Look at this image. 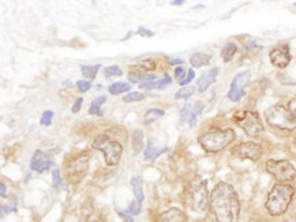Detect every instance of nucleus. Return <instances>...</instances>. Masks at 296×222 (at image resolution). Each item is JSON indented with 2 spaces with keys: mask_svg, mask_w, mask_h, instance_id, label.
Returning a JSON list of instances; mask_svg holds the SVG:
<instances>
[{
  "mask_svg": "<svg viewBox=\"0 0 296 222\" xmlns=\"http://www.w3.org/2000/svg\"><path fill=\"white\" fill-rule=\"evenodd\" d=\"M212 214L217 222H236L240 213L239 196L231 184L225 182L217 183L210 194Z\"/></svg>",
  "mask_w": 296,
  "mask_h": 222,
  "instance_id": "nucleus-1",
  "label": "nucleus"
},
{
  "mask_svg": "<svg viewBox=\"0 0 296 222\" xmlns=\"http://www.w3.org/2000/svg\"><path fill=\"white\" fill-rule=\"evenodd\" d=\"M295 195V188L291 184L277 183L270 190L268 200H266V210L270 215L278 217L283 215L289 207L292 199Z\"/></svg>",
  "mask_w": 296,
  "mask_h": 222,
  "instance_id": "nucleus-2",
  "label": "nucleus"
},
{
  "mask_svg": "<svg viewBox=\"0 0 296 222\" xmlns=\"http://www.w3.org/2000/svg\"><path fill=\"white\" fill-rule=\"evenodd\" d=\"M186 203L195 213H203L210 202L207 182L202 177H194L186 188Z\"/></svg>",
  "mask_w": 296,
  "mask_h": 222,
  "instance_id": "nucleus-3",
  "label": "nucleus"
},
{
  "mask_svg": "<svg viewBox=\"0 0 296 222\" xmlns=\"http://www.w3.org/2000/svg\"><path fill=\"white\" fill-rule=\"evenodd\" d=\"M235 138H236L235 131L231 128L209 129L198 138V142L207 153H219L224 150L225 147H228Z\"/></svg>",
  "mask_w": 296,
  "mask_h": 222,
  "instance_id": "nucleus-4",
  "label": "nucleus"
},
{
  "mask_svg": "<svg viewBox=\"0 0 296 222\" xmlns=\"http://www.w3.org/2000/svg\"><path fill=\"white\" fill-rule=\"evenodd\" d=\"M268 124L278 129L293 131L296 128V117L283 105H273L266 111Z\"/></svg>",
  "mask_w": 296,
  "mask_h": 222,
  "instance_id": "nucleus-5",
  "label": "nucleus"
},
{
  "mask_svg": "<svg viewBox=\"0 0 296 222\" xmlns=\"http://www.w3.org/2000/svg\"><path fill=\"white\" fill-rule=\"evenodd\" d=\"M93 147L103 153L107 165L113 166V165L119 164L121 153H123V146L117 141H113L107 135H100L93 142Z\"/></svg>",
  "mask_w": 296,
  "mask_h": 222,
  "instance_id": "nucleus-6",
  "label": "nucleus"
},
{
  "mask_svg": "<svg viewBox=\"0 0 296 222\" xmlns=\"http://www.w3.org/2000/svg\"><path fill=\"white\" fill-rule=\"evenodd\" d=\"M233 119L236 121V124L251 138H257V137H260V135L264 134V125H262L260 116L257 115L256 112H236L235 116H233Z\"/></svg>",
  "mask_w": 296,
  "mask_h": 222,
  "instance_id": "nucleus-7",
  "label": "nucleus"
},
{
  "mask_svg": "<svg viewBox=\"0 0 296 222\" xmlns=\"http://www.w3.org/2000/svg\"><path fill=\"white\" fill-rule=\"evenodd\" d=\"M266 170L280 183L292 182L296 177V168L288 160H269Z\"/></svg>",
  "mask_w": 296,
  "mask_h": 222,
  "instance_id": "nucleus-8",
  "label": "nucleus"
},
{
  "mask_svg": "<svg viewBox=\"0 0 296 222\" xmlns=\"http://www.w3.org/2000/svg\"><path fill=\"white\" fill-rule=\"evenodd\" d=\"M89 168V156L88 153L79 154L67 165L66 168V174L70 183H79L82 179L85 177L86 172Z\"/></svg>",
  "mask_w": 296,
  "mask_h": 222,
  "instance_id": "nucleus-9",
  "label": "nucleus"
},
{
  "mask_svg": "<svg viewBox=\"0 0 296 222\" xmlns=\"http://www.w3.org/2000/svg\"><path fill=\"white\" fill-rule=\"evenodd\" d=\"M250 79H251V72L248 71V70L239 72L238 75H235V78L232 79V83H231V89H229L228 94H227L231 101L239 102L246 96V87Z\"/></svg>",
  "mask_w": 296,
  "mask_h": 222,
  "instance_id": "nucleus-10",
  "label": "nucleus"
},
{
  "mask_svg": "<svg viewBox=\"0 0 296 222\" xmlns=\"http://www.w3.org/2000/svg\"><path fill=\"white\" fill-rule=\"evenodd\" d=\"M233 154L242 160L258 161L262 157V146L256 142H243L233 149Z\"/></svg>",
  "mask_w": 296,
  "mask_h": 222,
  "instance_id": "nucleus-11",
  "label": "nucleus"
},
{
  "mask_svg": "<svg viewBox=\"0 0 296 222\" xmlns=\"http://www.w3.org/2000/svg\"><path fill=\"white\" fill-rule=\"evenodd\" d=\"M270 62L274 67L277 68H285L291 62V52L288 45H280L277 48H274L269 55Z\"/></svg>",
  "mask_w": 296,
  "mask_h": 222,
  "instance_id": "nucleus-12",
  "label": "nucleus"
},
{
  "mask_svg": "<svg viewBox=\"0 0 296 222\" xmlns=\"http://www.w3.org/2000/svg\"><path fill=\"white\" fill-rule=\"evenodd\" d=\"M51 165H52V160L48 157V154L44 151L37 150L33 156L32 162H30V168L38 172V173H43V172L51 168Z\"/></svg>",
  "mask_w": 296,
  "mask_h": 222,
  "instance_id": "nucleus-13",
  "label": "nucleus"
},
{
  "mask_svg": "<svg viewBox=\"0 0 296 222\" xmlns=\"http://www.w3.org/2000/svg\"><path fill=\"white\" fill-rule=\"evenodd\" d=\"M219 75V67H213L209 71H206L205 74H202L201 78L198 79L197 82V89L199 93H205L212 84L215 83L216 78Z\"/></svg>",
  "mask_w": 296,
  "mask_h": 222,
  "instance_id": "nucleus-14",
  "label": "nucleus"
},
{
  "mask_svg": "<svg viewBox=\"0 0 296 222\" xmlns=\"http://www.w3.org/2000/svg\"><path fill=\"white\" fill-rule=\"evenodd\" d=\"M168 150V147L160 146L156 143L154 139H150L148 143V147L145 149V160L148 161H154L157 157H160L161 154H164L165 151Z\"/></svg>",
  "mask_w": 296,
  "mask_h": 222,
  "instance_id": "nucleus-15",
  "label": "nucleus"
},
{
  "mask_svg": "<svg viewBox=\"0 0 296 222\" xmlns=\"http://www.w3.org/2000/svg\"><path fill=\"white\" fill-rule=\"evenodd\" d=\"M130 74H129V79L133 83H144V82H150V80H154L156 76L153 74H149L148 71H142V70H138L137 67H131Z\"/></svg>",
  "mask_w": 296,
  "mask_h": 222,
  "instance_id": "nucleus-16",
  "label": "nucleus"
},
{
  "mask_svg": "<svg viewBox=\"0 0 296 222\" xmlns=\"http://www.w3.org/2000/svg\"><path fill=\"white\" fill-rule=\"evenodd\" d=\"M160 222H186V215L179 209H170L161 214Z\"/></svg>",
  "mask_w": 296,
  "mask_h": 222,
  "instance_id": "nucleus-17",
  "label": "nucleus"
},
{
  "mask_svg": "<svg viewBox=\"0 0 296 222\" xmlns=\"http://www.w3.org/2000/svg\"><path fill=\"white\" fill-rule=\"evenodd\" d=\"M212 56L209 54H203V52H198V54H194L191 58H190V63L194 68H199V67H203L209 64Z\"/></svg>",
  "mask_w": 296,
  "mask_h": 222,
  "instance_id": "nucleus-18",
  "label": "nucleus"
},
{
  "mask_svg": "<svg viewBox=\"0 0 296 222\" xmlns=\"http://www.w3.org/2000/svg\"><path fill=\"white\" fill-rule=\"evenodd\" d=\"M107 101V98L105 96H100V97L95 98L92 104H90L89 107V113L90 115H95V116H104L103 111H101V107H103L104 102Z\"/></svg>",
  "mask_w": 296,
  "mask_h": 222,
  "instance_id": "nucleus-19",
  "label": "nucleus"
},
{
  "mask_svg": "<svg viewBox=\"0 0 296 222\" xmlns=\"http://www.w3.org/2000/svg\"><path fill=\"white\" fill-rule=\"evenodd\" d=\"M236 52H238V45L235 44V42H228V44L223 48V52H221L223 60H224L225 63H229L233 59V56L236 55Z\"/></svg>",
  "mask_w": 296,
  "mask_h": 222,
  "instance_id": "nucleus-20",
  "label": "nucleus"
},
{
  "mask_svg": "<svg viewBox=\"0 0 296 222\" xmlns=\"http://www.w3.org/2000/svg\"><path fill=\"white\" fill-rule=\"evenodd\" d=\"M131 187H133V191H134V195L137 198L138 202H144L145 195H144V188H142V180L138 177L131 179Z\"/></svg>",
  "mask_w": 296,
  "mask_h": 222,
  "instance_id": "nucleus-21",
  "label": "nucleus"
},
{
  "mask_svg": "<svg viewBox=\"0 0 296 222\" xmlns=\"http://www.w3.org/2000/svg\"><path fill=\"white\" fill-rule=\"evenodd\" d=\"M164 115H165V112L162 111V109H156V108L154 109H149L144 115V123L145 124H150L153 121L158 120Z\"/></svg>",
  "mask_w": 296,
  "mask_h": 222,
  "instance_id": "nucleus-22",
  "label": "nucleus"
},
{
  "mask_svg": "<svg viewBox=\"0 0 296 222\" xmlns=\"http://www.w3.org/2000/svg\"><path fill=\"white\" fill-rule=\"evenodd\" d=\"M131 89V84L126 83V82H116V83H112L109 87H108V92L113 96H117V94H123L129 92Z\"/></svg>",
  "mask_w": 296,
  "mask_h": 222,
  "instance_id": "nucleus-23",
  "label": "nucleus"
},
{
  "mask_svg": "<svg viewBox=\"0 0 296 222\" xmlns=\"http://www.w3.org/2000/svg\"><path fill=\"white\" fill-rule=\"evenodd\" d=\"M133 149H134L135 154H138L139 151L144 149V135L142 131H135L133 135Z\"/></svg>",
  "mask_w": 296,
  "mask_h": 222,
  "instance_id": "nucleus-24",
  "label": "nucleus"
},
{
  "mask_svg": "<svg viewBox=\"0 0 296 222\" xmlns=\"http://www.w3.org/2000/svg\"><path fill=\"white\" fill-rule=\"evenodd\" d=\"M195 93V87L194 86H184V87H182L180 90H178L175 93V98L176 100H187V98H190L193 94Z\"/></svg>",
  "mask_w": 296,
  "mask_h": 222,
  "instance_id": "nucleus-25",
  "label": "nucleus"
},
{
  "mask_svg": "<svg viewBox=\"0 0 296 222\" xmlns=\"http://www.w3.org/2000/svg\"><path fill=\"white\" fill-rule=\"evenodd\" d=\"M82 74L89 78V79H95L96 75H97V71L100 70V64H96V66H82L81 67Z\"/></svg>",
  "mask_w": 296,
  "mask_h": 222,
  "instance_id": "nucleus-26",
  "label": "nucleus"
},
{
  "mask_svg": "<svg viewBox=\"0 0 296 222\" xmlns=\"http://www.w3.org/2000/svg\"><path fill=\"white\" fill-rule=\"evenodd\" d=\"M202 109H203V105H202V102H197V105L193 108V112H191V116H190V127H194L195 123H197L198 115L201 113Z\"/></svg>",
  "mask_w": 296,
  "mask_h": 222,
  "instance_id": "nucleus-27",
  "label": "nucleus"
},
{
  "mask_svg": "<svg viewBox=\"0 0 296 222\" xmlns=\"http://www.w3.org/2000/svg\"><path fill=\"white\" fill-rule=\"evenodd\" d=\"M191 112H193V107H191V104H184L183 109L180 112V124H184L187 119H190V116H191Z\"/></svg>",
  "mask_w": 296,
  "mask_h": 222,
  "instance_id": "nucleus-28",
  "label": "nucleus"
},
{
  "mask_svg": "<svg viewBox=\"0 0 296 222\" xmlns=\"http://www.w3.org/2000/svg\"><path fill=\"white\" fill-rule=\"evenodd\" d=\"M145 98V94L138 93V92H133V93L127 94L123 97V101L124 102H137V101H142Z\"/></svg>",
  "mask_w": 296,
  "mask_h": 222,
  "instance_id": "nucleus-29",
  "label": "nucleus"
},
{
  "mask_svg": "<svg viewBox=\"0 0 296 222\" xmlns=\"http://www.w3.org/2000/svg\"><path fill=\"white\" fill-rule=\"evenodd\" d=\"M104 75L105 76H121L123 75V71L117 66H109L105 68L104 71Z\"/></svg>",
  "mask_w": 296,
  "mask_h": 222,
  "instance_id": "nucleus-30",
  "label": "nucleus"
},
{
  "mask_svg": "<svg viewBox=\"0 0 296 222\" xmlns=\"http://www.w3.org/2000/svg\"><path fill=\"white\" fill-rule=\"evenodd\" d=\"M17 210V199L13 198V200L7 204H3L2 206V215H6V214L11 213V211H15Z\"/></svg>",
  "mask_w": 296,
  "mask_h": 222,
  "instance_id": "nucleus-31",
  "label": "nucleus"
},
{
  "mask_svg": "<svg viewBox=\"0 0 296 222\" xmlns=\"http://www.w3.org/2000/svg\"><path fill=\"white\" fill-rule=\"evenodd\" d=\"M52 120H54V112L45 111L44 113H43V116H41L40 124L41 125H51Z\"/></svg>",
  "mask_w": 296,
  "mask_h": 222,
  "instance_id": "nucleus-32",
  "label": "nucleus"
},
{
  "mask_svg": "<svg viewBox=\"0 0 296 222\" xmlns=\"http://www.w3.org/2000/svg\"><path fill=\"white\" fill-rule=\"evenodd\" d=\"M52 180H54V187L56 190H62L63 188V182H62V177H60V172L59 170H52Z\"/></svg>",
  "mask_w": 296,
  "mask_h": 222,
  "instance_id": "nucleus-33",
  "label": "nucleus"
},
{
  "mask_svg": "<svg viewBox=\"0 0 296 222\" xmlns=\"http://www.w3.org/2000/svg\"><path fill=\"white\" fill-rule=\"evenodd\" d=\"M156 83H157V89L162 90V89H165L168 84L172 83V79H171L170 75H164L161 79L156 80Z\"/></svg>",
  "mask_w": 296,
  "mask_h": 222,
  "instance_id": "nucleus-34",
  "label": "nucleus"
},
{
  "mask_svg": "<svg viewBox=\"0 0 296 222\" xmlns=\"http://www.w3.org/2000/svg\"><path fill=\"white\" fill-rule=\"evenodd\" d=\"M76 87H78V90H79V92L85 93V92L90 90V87H92V83H90V82H88V80H78V82H76Z\"/></svg>",
  "mask_w": 296,
  "mask_h": 222,
  "instance_id": "nucleus-35",
  "label": "nucleus"
},
{
  "mask_svg": "<svg viewBox=\"0 0 296 222\" xmlns=\"http://www.w3.org/2000/svg\"><path fill=\"white\" fill-rule=\"evenodd\" d=\"M194 76H195V72H194V70L191 68V70H189V71H187V75H186V78H184L183 80H180L179 84L180 86H186V84L190 83V82L194 79Z\"/></svg>",
  "mask_w": 296,
  "mask_h": 222,
  "instance_id": "nucleus-36",
  "label": "nucleus"
},
{
  "mask_svg": "<svg viewBox=\"0 0 296 222\" xmlns=\"http://www.w3.org/2000/svg\"><path fill=\"white\" fill-rule=\"evenodd\" d=\"M186 75H187V71H186V68H183V67L180 66L178 67V68H175V78L176 79L183 80L184 78H186Z\"/></svg>",
  "mask_w": 296,
  "mask_h": 222,
  "instance_id": "nucleus-37",
  "label": "nucleus"
},
{
  "mask_svg": "<svg viewBox=\"0 0 296 222\" xmlns=\"http://www.w3.org/2000/svg\"><path fill=\"white\" fill-rule=\"evenodd\" d=\"M129 211H130L133 215H137V214H139V211H141V202H133V203L130 204V207H129Z\"/></svg>",
  "mask_w": 296,
  "mask_h": 222,
  "instance_id": "nucleus-38",
  "label": "nucleus"
},
{
  "mask_svg": "<svg viewBox=\"0 0 296 222\" xmlns=\"http://www.w3.org/2000/svg\"><path fill=\"white\" fill-rule=\"evenodd\" d=\"M117 213H119V215H120V217L123 218L126 222H134V219H133V217H131L133 214H131L129 210H119Z\"/></svg>",
  "mask_w": 296,
  "mask_h": 222,
  "instance_id": "nucleus-39",
  "label": "nucleus"
},
{
  "mask_svg": "<svg viewBox=\"0 0 296 222\" xmlns=\"http://www.w3.org/2000/svg\"><path fill=\"white\" fill-rule=\"evenodd\" d=\"M141 66L144 67L145 71H153L154 68H156V64L153 63V60H144V62L141 63Z\"/></svg>",
  "mask_w": 296,
  "mask_h": 222,
  "instance_id": "nucleus-40",
  "label": "nucleus"
},
{
  "mask_svg": "<svg viewBox=\"0 0 296 222\" xmlns=\"http://www.w3.org/2000/svg\"><path fill=\"white\" fill-rule=\"evenodd\" d=\"M137 34H138V36H142V37H152L153 31H150L149 29H145V27H138Z\"/></svg>",
  "mask_w": 296,
  "mask_h": 222,
  "instance_id": "nucleus-41",
  "label": "nucleus"
},
{
  "mask_svg": "<svg viewBox=\"0 0 296 222\" xmlns=\"http://www.w3.org/2000/svg\"><path fill=\"white\" fill-rule=\"evenodd\" d=\"M82 102H83V98L79 97V98H76L75 102H74V107H72V113H78L79 112V109H81L82 107Z\"/></svg>",
  "mask_w": 296,
  "mask_h": 222,
  "instance_id": "nucleus-42",
  "label": "nucleus"
},
{
  "mask_svg": "<svg viewBox=\"0 0 296 222\" xmlns=\"http://www.w3.org/2000/svg\"><path fill=\"white\" fill-rule=\"evenodd\" d=\"M288 111L291 112L292 115L296 117V96L292 98L291 101L288 102Z\"/></svg>",
  "mask_w": 296,
  "mask_h": 222,
  "instance_id": "nucleus-43",
  "label": "nucleus"
},
{
  "mask_svg": "<svg viewBox=\"0 0 296 222\" xmlns=\"http://www.w3.org/2000/svg\"><path fill=\"white\" fill-rule=\"evenodd\" d=\"M86 222H103V217H101L100 214L93 213V214H90L89 217H88Z\"/></svg>",
  "mask_w": 296,
  "mask_h": 222,
  "instance_id": "nucleus-44",
  "label": "nucleus"
},
{
  "mask_svg": "<svg viewBox=\"0 0 296 222\" xmlns=\"http://www.w3.org/2000/svg\"><path fill=\"white\" fill-rule=\"evenodd\" d=\"M0 190H2V198H6V196H7V192H6L5 183H2V184H0Z\"/></svg>",
  "mask_w": 296,
  "mask_h": 222,
  "instance_id": "nucleus-45",
  "label": "nucleus"
},
{
  "mask_svg": "<svg viewBox=\"0 0 296 222\" xmlns=\"http://www.w3.org/2000/svg\"><path fill=\"white\" fill-rule=\"evenodd\" d=\"M182 63H183L182 59H172V60H171V64H182Z\"/></svg>",
  "mask_w": 296,
  "mask_h": 222,
  "instance_id": "nucleus-46",
  "label": "nucleus"
},
{
  "mask_svg": "<svg viewBox=\"0 0 296 222\" xmlns=\"http://www.w3.org/2000/svg\"><path fill=\"white\" fill-rule=\"evenodd\" d=\"M183 3H184L183 0H175V2H171V5H174V6H182Z\"/></svg>",
  "mask_w": 296,
  "mask_h": 222,
  "instance_id": "nucleus-47",
  "label": "nucleus"
}]
</instances>
